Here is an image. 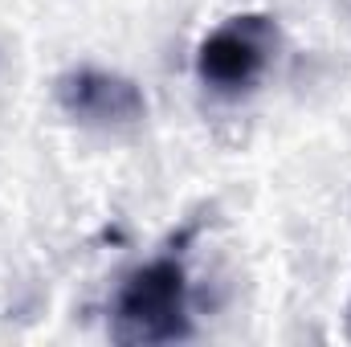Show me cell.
Instances as JSON below:
<instances>
[{"instance_id": "6da1fadb", "label": "cell", "mask_w": 351, "mask_h": 347, "mask_svg": "<svg viewBox=\"0 0 351 347\" xmlns=\"http://www.w3.org/2000/svg\"><path fill=\"white\" fill-rule=\"evenodd\" d=\"M110 335L119 344H172L188 335V274L176 258H156L127 274Z\"/></svg>"}, {"instance_id": "7a4b0ae2", "label": "cell", "mask_w": 351, "mask_h": 347, "mask_svg": "<svg viewBox=\"0 0 351 347\" xmlns=\"http://www.w3.org/2000/svg\"><path fill=\"white\" fill-rule=\"evenodd\" d=\"M278 49V25L265 12L229 16L217 25L200 49H196V78L217 94H241L250 90L274 62Z\"/></svg>"}, {"instance_id": "3957f363", "label": "cell", "mask_w": 351, "mask_h": 347, "mask_svg": "<svg viewBox=\"0 0 351 347\" xmlns=\"http://www.w3.org/2000/svg\"><path fill=\"white\" fill-rule=\"evenodd\" d=\"M58 106L82 123V127H98V131H127L139 127L147 115V98L127 74L102 70V66H78L66 70L58 78Z\"/></svg>"}]
</instances>
